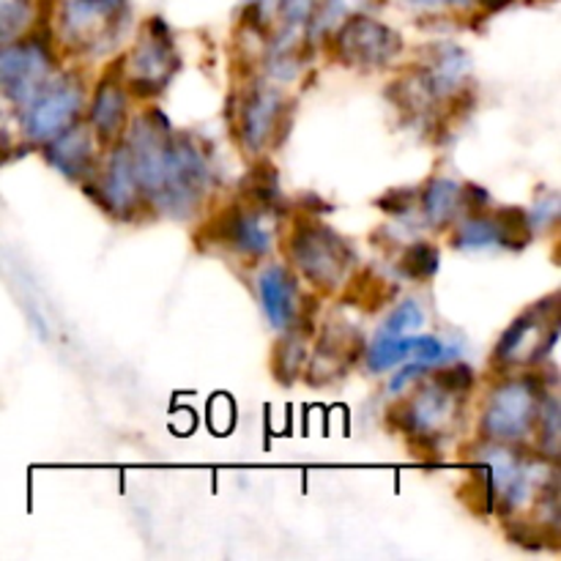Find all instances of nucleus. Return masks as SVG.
<instances>
[{
    "label": "nucleus",
    "instance_id": "nucleus-1",
    "mask_svg": "<svg viewBox=\"0 0 561 561\" xmlns=\"http://www.w3.org/2000/svg\"><path fill=\"white\" fill-rule=\"evenodd\" d=\"M124 146L148 206L179 219L195 214L206 195L208 164L184 135L159 131L142 115L129 126Z\"/></svg>",
    "mask_w": 561,
    "mask_h": 561
},
{
    "label": "nucleus",
    "instance_id": "nucleus-2",
    "mask_svg": "<svg viewBox=\"0 0 561 561\" xmlns=\"http://www.w3.org/2000/svg\"><path fill=\"white\" fill-rule=\"evenodd\" d=\"M288 255L301 277H307L321 290H334L337 285H343L356 261L348 239L312 217H301L294 225V233L288 239Z\"/></svg>",
    "mask_w": 561,
    "mask_h": 561
},
{
    "label": "nucleus",
    "instance_id": "nucleus-3",
    "mask_svg": "<svg viewBox=\"0 0 561 561\" xmlns=\"http://www.w3.org/2000/svg\"><path fill=\"white\" fill-rule=\"evenodd\" d=\"M542 383L535 378H515L499 383L488 398L482 411V436L485 442L518 444L535 431L537 411H540Z\"/></svg>",
    "mask_w": 561,
    "mask_h": 561
},
{
    "label": "nucleus",
    "instance_id": "nucleus-4",
    "mask_svg": "<svg viewBox=\"0 0 561 561\" xmlns=\"http://www.w3.org/2000/svg\"><path fill=\"white\" fill-rule=\"evenodd\" d=\"M559 340V296L537 301L529 310L520 312L493 351V362L499 367L510 365H540L548 359Z\"/></svg>",
    "mask_w": 561,
    "mask_h": 561
},
{
    "label": "nucleus",
    "instance_id": "nucleus-5",
    "mask_svg": "<svg viewBox=\"0 0 561 561\" xmlns=\"http://www.w3.org/2000/svg\"><path fill=\"white\" fill-rule=\"evenodd\" d=\"M129 25V0H66L60 33L80 53H107Z\"/></svg>",
    "mask_w": 561,
    "mask_h": 561
},
{
    "label": "nucleus",
    "instance_id": "nucleus-6",
    "mask_svg": "<svg viewBox=\"0 0 561 561\" xmlns=\"http://www.w3.org/2000/svg\"><path fill=\"white\" fill-rule=\"evenodd\" d=\"M334 49L345 66L354 69H383L403 53V38L394 27L383 25L370 14H351L337 25Z\"/></svg>",
    "mask_w": 561,
    "mask_h": 561
},
{
    "label": "nucleus",
    "instance_id": "nucleus-7",
    "mask_svg": "<svg viewBox=\"0 0 561 561\" xmlns=\"http://www.w3.org/2000/svg\"><path fill=\"white\" fill-rule=\"evenodd\" d=\"M175 69H179V55L173 47V33L168 22L151 16L142 38L126 60V82L137 96H157L168 88Z\"/></svg>",
    "mask_w": 561,
    "mask_h": 561
},
{
    "label": "nucleus",
    "instance_id": "nucleus-8",
    "mask_svg": "<svg viewBox=\"0 0 561 561\" xmlns=\"http://www.w3.org/2000/svg\"><path fill=\"white\" fill-rule=\"evenodd\" d=\"M82 82L75 77H64V80H47L42 91L33 93L31 102L25 104V135L36 142L53 140L71 124H77L82 113Z\"/></svg>",
    "mask_w": 561,
    "mask_h": 561
},
{
    "label": "nucleus",
    "instance_id": "nucleus-9",
    "mask_svg": "<svg viewBox=\"0 0 561 561\" xmlns=\"http://www.w3.org/2000/svg\"><path fill=\"white\" fill-rule=\"evenodd\" d=\"M53 69V55H49L47 44L38 38L9 44L0 49V91L14 102L27 104L33 93L42 91Z\"/></svg>",
    "mask_w": 561,
    "mask_h": 561
},
{
    "label": "nucleus",
    "instance_id": "nucleus-10",
    "mask_svg": "<svg viewBox=\"0 0 561 561\" xmlns=\"http://www.w3.org/2000/svg\"><path fill=\"white\" fill-rule=\"evenodd\" d=\"M365 356V334L345 321H329L316 354L307 362L310 387H332Z\"/></svg>",
    "mask_w": 561,
    "mask_h": 561
},
{
    "label": "nucleus",
    "instance_id": "nucleus-11",
    "mask_svg": "<svg viewBox=\"0 0 561 561\" xmlns=\"http://www.w3.org/2000/svg\"><path fill=\"white\" fill-rule=\"evenodd\" d=\"M290 113H294V107L285 102L283 93H279L277 88L268 85V82L252 85V91L247 93L244 102H241L239 115L241 142H244L247 151H261L268 140L274 142L277 126H290Z\"/></svg>",
    "mask_w": 561,
    "mask_h": 561
},
{
    "label": "nucleus",
    "instance_id": "nucleus-12",
    "mask_svg": "<svg viewBox=\"0 0 561 561\" xmlns=\"http://www.w3.org/2000/svg\"><path fill=\"white\" fill-rule=\"evenodd\" d=\"M85 192L104 211L118 219H131L142 206H148L140 192V184L135 179L129 151H126L124 142L113 151V157H110L107 168L99 175L96 184H85Z\"/></svg>",
    "mask_w": 561,
    "mask_h": 561
},
{
    "label": "nucleus",
    "instance_id": "nucleus-13",
    "mask_svg": "<svg viewBox=\"0 0 561 561\" xmlns=\"http://www.w3.org/2000/svg\"><path fill=\"white\" fill-rule=\"evenodd\" d=\"M263 214L266 211L255 206H228L208 222L206 236L214 244H225L228 250L241 252V255L261 257L272 247V233L263 225Z\"/></svg>",
    "mask_w": 561,
    "mask_h": 561
},
{
    "label": "nucleus",
    "instance_id": "nucleus-14",
    "mask_svg": "<svg viewBox=\"0 0 561 561\" xmlns=\"http://www.w3.org/2000/svg\"><path fill=\"white\" fill-rule=\"evenodd\" d=\"M469 53L453 42L427 44V47L422 49L420 66H416V75L431 85V91L436 93L438 99L460 91V85H463V80L469 77Z\"/></svg>",
    "mask_w": 561,
    "mask_h": 561
},
{
    "label": "nucleus",
    "instance_id": "nucleus-15",
    "mask_svg": "<svg viewBox=\"0 0 561 561\" xmlns=\"http://www.w3.org/2000/svg\"><path fill=\"white\" fill-rule=\"evenodd\" d=\"M44 157L55 170L66 175V179H85L93 173V162H96V151H93V131L91 126L71 124L53 140L44 142Z\"/></svg>",
    "mask_w": 561,
    "mask_h": 561
},
{
    "label": "nucleus",
    "instance_id": "nucleus-16",
    "mask_svg": "<svg viewBox=\"0 0 561 561\" xmlns=\"http://www.w3.org/2000/svg\"><path fill=\"white\" fill-rule=\"evenodd\" d=\"M257 296L274 329H290L299 312V283L285 266H272L257 277Z\"/></svg>",
    "mask_w": 561,
    "mask_h": 561
},
{
    "label": "nucleus",
    "instance_id": "nucleus-17",
    "mask_svg": "<svg viewBox=\"0 0 561 561\" xmlns=\"http://www.w3.org/2000/svg\"><path fill=\"white\" fill-rule=\"evenodd\" d=\"M365 354L367 367L373 373H383L389 367L400 365L405 356H416L420 362L436 365V362L447 359L449 351L444 348V343L438 337H405V334H398V337H381L370 348H365Z\"/></svg>",
    "mask_w": 561,
    "mask_h": 561
},
{
    "label": "nucleus",
    "instance_id": "nucleus-18",
    "mask_svg": "<svg viewBox=\"0 0 561 561\" xmlns=\"http://www.w3.org/2000/svg\"><path fill=\"white\" fill-rule=\"evenodd\" d=\"M88 121H91V131L102 142H113L115 137L124 135L126 126V93L124 85L113 77H104L96 85L91 99V113H88Z\"/></svg>",
    "mask_w": 561,
    "mask_h": 561
},
{
    "label": "nucleus",
    "instance_id": "nucleus-19",
    "mask_svg": "<svg viewBox=\"0 0 561 561\" xmlns=\"http://www.w3.org/2000/svg\"><path fill=\"white\" fill-rule=\"evenodd\" d=\"M241 197L261 211L283 208V190H279V173L268 159L252 164L241 179Z\"/></svg>",
    "mask_w": 561,
    "mask_h": 561
},
{
    "label": "nucleus",
    "instance_id": "nucleus-20",
    "mask_svg": "<svg viewBox=\"0 0 561 561\" xmlns=\"http://www.w3.org/2000/svg\"><path fill=\"white\" fill-rule=\"evenodd\" d=\"M422 208H425V217L433 228H447L458 211H463L460 206V184L453 179H433L427 181L425 192H422Z\"/></svg>",
    "mask_w": 561,
    "mask_h": 561
},
{
    "label": "nucleus",
    "instance_id": "nucleus-21",
    "mask_svg": "<svg viewBox=\"0 0 561 561\" xmlns=\"http://www.w3.org/2000/svg\"><path fill=\"white\" fill-rule=\"evenodd\" d=\"M394 294H398L394 283H389L383 274L373 272V268H365L345 288V305H354L365 312H376L387 307L394 299Z\"/></svg>",
    "mask_w": 561,
    "mask_h": 561
},
{
    "label": "nucleus",
    "instance_id": "nucleus-22",
    "mask_svg": "<svg viewBox=\"0 0 561 561\" xmlns=\"http://www.w3.org/2000/svg\"><path fill=\"white\" fill-rule=\"evenodd\" d=\"M285 337L272 351V373L279 383L290 387L299 378L301 367L307 365V337L310 334L299 329H285Z\"/></svg>",
    "mask_w": 561,
    "mask_h": 561
},
{
    "label": "nucleus",
    "instance_id": "nucleus-23",
    "mask_svg": "<svg viewBox=\"0 0 561 561\" xmlns=\"http://www.w3.org/2000/svg\"><path fill=\"white\" fill-rule=\"evenodd\" d=\"M491 222L496 228V247H504L510 252L526 250L531 244V239H535V228H531V219L526 208H496Z\"/></svg>",
    "mask_w": 561,
    "mask_h": 561
},
{
    "label": "nucleus",
    "instance_id": "nucleus-24",
    "mask_svg": "<svg viewBox=\"0 0 561 561\" xmlns=\"http://www.w3.org/2000/svg\"><path fill=\"white\" fill-rule=\"evenodd\" d=\"M438 263H442V255H438V247L431 244V241H414L409 250L400 257V274L414 283H425V279H433V274L438 272Z\"/></svg>",
    "mask_w": 561,
    "mask_h": 561
},
{
    "label": "nucleus",
    "instance_id": "nucleus-25",
    "mask_svg": "<svg viewBox=\"0 0 561 561\" xmlns=\"http://www.w3.org/2000/svg\"><path fill=\"white\" fill-rule=\"evenodd\" d=\"M381 3L383 0H321L310 22L316 31H327V27H334L343 20H348L351 14H367V11L378 9Z\"/></svg>",
    "mask_w": 561,
    "mask_h": 561
},
{
    "label": "nucleus",
    "instance_id": "nucleus-26",
    "mask_svg": "<svg viewBox=\"0 0 561 561\" xmlns=\"http://www.w3.org/2000/svg\"><path fill=\"white\" fill-rule=\"evenodd\" d=\"M460 499L469 504L471 513L477 515H491L496 510V491H493V480H491V471L480 463V469L463 482L460 488Z\"/></svg>",
    "mask_w": 561,
    "mask_h": 561
},
{
    "label": "nucleus",
    "instance_id": "nucleus-27",
    "mask_svg": "<svg viewBox=\"0 0 561 561\" xmlns=\"http://www.w3.org/2000/svg\"><path fill=\"white\" fill-rule=\"evenodd\" d=\"M491 244H496V228L485 214H469L453 236V247L458 250H482Z\"/></svg>",
    "mask_w": 561,
    "mask_h": 561
},
{
    "label": "nucleus",
    "instance_id": "nucleus-28",
    "mask_svg": "<svg viewBox=\"0 0 561 561\" xmlns=\"http://www.w3.org/2000/svg\"><path fill=\"white\" fill-rule=\"evenodd\" d=\"M425 376L431 378L433 387L442 389V392L447 394H455V398L469 394L477 383L474 367L466 365V362H455V365H444L438 367V370H427Z\"/></svg>",
    "mask_w": 561,
    "mask_h": 561
},
{
    "label": "nucleus",
    "instance_id": "nucleus-29",
    "mask_svg": "<svg viewBox=\"0 0 561 561\" xmlns=\"http://www.w3.org/2000/svg\"><path fill=\"white\" fill-rule=\"evenodd\" d=\"M535 431L540 433V455L548 460H557L559 455V403L557 398H542L540 411H537Z\"/></svg>",
    "mask_w": 561,
    "mask_h": 561
},
{
    "label": "nucleus",
    "instance_id": "nucleus-30",
    "mask_svg": "<svg viewBox=\"0 0 561 561\" xmlns=\"http://www.w3.org/2000/svg\"><path fill=\"white\" fill-rule=\"evenodd\" d=\"M422 323H425V312L420 310L416 301L405 299L403 305H398L392 312H389L387 323L381 327V337H398V334L416 332Z\"/></svg>",
    "mask_w": 561,
    "mask_h": 561
},
{
    "label": "nucleus",
    "instance_id": "nucleus-31",
    "mask_svg": "<svg viewBox=\"0 0 561 561\" xmlns=\"http://www.w3.org/2000/svg\"><path fill=\"white\" fill-rule=\"evenodd\" d=\"M27 20V0H0V44L14 38Z\"/></svg>",
    "mask_w": 561,
    "mask_h": 561
},
{
    "label": "nucleus",
    "instance_id": "nucleus-32",
    "mask_svg": "<svg viewBox=\"0 0 561 561\" xmlns=\"http://www.w3.org/2000/svg\"><path fill=\"white\" fill-rule=\"evenodd\" d=\"M318 3H321V0H279V14H283V20L288 22L290 27L310 25Z\"/></svg>",
    "mask_w": 561,
    "mask_h": 561
},
{
    "label": "nucleus",
    "instance_id": "nucleus-33",
    "mask_svg": "<svg viewBox=\"0 0 561 561\" xmlns=\"http://www.w3.org/2000/svg\"><path fill=\"white\" fill-rule=\"evenodd\" d=\"M416 192L414 190H389L387 195L378 197V208L387 214H394V217H403L414 208Z\"/></svg>",
    "mask_w": 561,
    "mask_h": 561
},
{
    "label": "nucleus",
    "instance_id": "nucleus-34",
    "mask_svg": "<svg viewBox=\"0 0 561 561\" xmlns=\"http://www.w3.org/2000/svg\"><path fill=\"white\" fill-rule=\"evenodd\" d=\"M529 219H531V228H551V225H557L559 197L551 192L546 201L537 203V214H529Z\"/></svg>",
    "mask_w": 561,
    "mask_h": 561
},
{
    "label": "nucleus",
    "instance_id": "nucleus-35",
    "mask_svg": "<svg viewBox=\"0 0 561 561\" xmlns=\"http://www.w3.org/2000/svg\"><path fill=\"white\" fill-rule=\"evenodd\" d=\"M488 203H491V195H488L480 184L460 186V206L469 214H482V208H485Z\"/></svg>",
    "mask_w": 561,
    "mask_h": 561
},
{
    "label": "nucleus",
    "instance_id": "nucleus-36",
    "mask_svg": "<svg viewBox=\"0 0 561 561\" xmlns=\"http://www.w3.org/2000/svg\"><path fill=\"white\" fill-rule=\"evenodd\" d=\"M447 3H455V5H466V3H471V0H447Z\"/></svg>",
    "mask_w": 561,
    "mask_h": 561
},
{
    "label": "nucleus",
    "instance_id": "nucleus-37",
    "mask_svg": "<svg viewBox=\"0 0 561 561\" xmlns=\"http://www.w3.org/2000/svg\"><path fill=\"white\" fill-rule=\"evenodd\" d=\"M414 3H433V0H414Z\"/></svg>",
    "mask_w": 561,
    "mask_h": 561
}]
</instances>
